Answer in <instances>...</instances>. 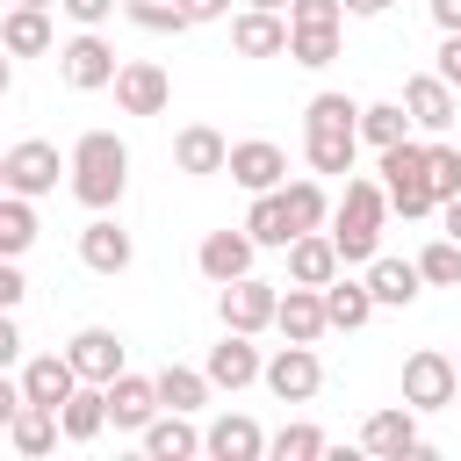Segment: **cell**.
<instances>
[{
    "instance_id": "7dc6e473",
    "label": "cell",
    "mask_w": 461,
    "mask_h": 461,
    "mask_svg": "<svg viewBox=\"0 0 461 461\" xmlns=\"http://www.w3.org/2000/svg\"><path fill=\"white\" fill-rule=\"evenodd\" d=\"M425 7H432V22H439V36H447V29H461V0H425Z\"/></svg>"
},
{
    "instance_id": "3957f363",
    "label": "cell",
    "mask_w": 461,
    "mask_h": 461,
    "mask_svg": "<svg viewBox=\"0 0 461 461\" xmlns=\"http://www.w3.org/2000/svg\"><path fill=\"white\" fill-rule=\"evenodd\" d=\"M65 173H72V194H79L86 209H115L122 187H130V144H122L115 130H86V137L72 144Z\"/></svg>"
},
{
    "instance_id": "30bf717a",
    "label": "cell",
    "mask_w": 461,
    "mask_h": 461,
    "mask_svg": "<svg viewBox=\"0 0 461 461\" xmlns=\"http://www.w3.org/2000/svg\"><path fill=\"white\" fill-rule=\"evenodd\" d=\"M223 173H230L245 194H267V187H281V180H288V151H281V144H267V137H245V144H230Z\"/></svg>"
},
{
    "instance_id": "4dcf8cb0",
    "label": "cell",
    "mask_w": 461,
    "mask_h": 461,
    "mask_svg": "<svg viewBox=\"0 0 461 461\" xmlns=\"http://www.w3.org/2000/svg\"><path fill=\"white\" fill-rule=\"evenodd\" d=\"M281 209H288V230H324L331 194H324L317 180H281Z\"/></svg>"
},
{
    "instance_id": "cb8c5ba5",
    "label": "cell",
    "mask_w": 461,
    "mask_h": 461,
    "mask_svg": "<svg viewBox=\"0 0 461 461\" xmlns=\"http://www.w3.org/2000/svg\"><path fill=\"white\" fill-rule=\"evenodd\" d=\"M202 454H216V461H259V454H267V432H259L245 411H223V418L202 432Z\"/></svg>"
},
{
    "instance_id": "f35d334b",
    "label": "cell",
    "mask_w": 461,
    "mask_h": 461,
    "mask_svg": "<svg viewBox=\"0 0 461 461\" xmlns=\"http://www.w3.org/2000/svg\"><path fill=\"white\" fill-rule=\"evenodd\" d=\"M267 454H274V461H317V454H324V432H317V425H281V432L267 439Z\"/></svg>"
},
{
    "instance_id": "8992f818",
    "label": "cell",
    "mask_w": 461,
    "mask_h": 461,
    "mask_svg": "<svg viewBox=\"0 0 461 461\" xmlns=\"http://www.w3.org/2000/svg\"><path fill=\"white\" fill-rule=\"evenodd\" d=\"M454 396H461V382H454V353L418 346V353L403 360V403H411V411H447Z\"/></svg>"
},
{
    "instance_id": "7bdbcfd3",
    "label": "cell",
    "mask_w": 461,
    "mask_h": 461,
    "mask_svg": "<svg viewBox=\"0 0 461 461\" xmlns=\"http://www.w3.org/2000/svg\"><path fill=\"white\" fill-rule=\"evenodd\" d=\"M439 79L461 94V29H447V43H439Z\"/></svg>"
},
{
    "instance_id": "1f68e13d",
    "label": "cell",
    "mask_w": 461,
    "mask_h": 461,
    "mask_svg": "<svg viewBox=\"0 0 461 461\" xmlns=\"http://www.w3.org/2000/svg\"><path fill=\"white\" fill-rule=\"evenodd\" d=\"M245 238L252 245H288L295 230H288V209H281V187H267V194H252V209H245Z\"/></svg>"
},
{
    "instance_id": "603a6c76",
    "label": "cell",
    "mask_w": 461,
    "mask_h": 461,
    "mask_svg": "<svg viewBox=\"0 0 461 461\" xmlns=\"http://www.w3.org/2000/svg\"><path fill=\"white\" fill-rule=\"evenodd\" d=\"M101 432H108V396H101V382H79V389L58 403V439L86 447V439H101Z\"/></svg>"
},
{
    "instance_id": "9c48e42d",
    "label": "cell",
    "mask_w": 461,
    "mask_h": 461,
    "mask_svg": "<svg viewBox=\"0 0 461 461\" xmlns=\"http://www.w3.org/2000/svg\"><path fill=\"white\" fill-rule=\"evenodd\" d=\"M58 173H65V158H58V144H43V137H22V144H7V194H50L58 187Z\"/></svg>"
},
{
    "instance_id": "44dd1931",
    "label": "cell",
    "mask_w": 461,
    "mask_h": 461,
    "mask_svg": "<svg viewBox=\"0 0 461 461\" xmlns=\"http://www.w3.org/2000/svg\"><path fill=\"white\" fill-rule=\"evenodd\" d=\"M281 252H288V281H303V288H324V281L339 274V245H331V230H295Z\"/></svg>"
},
{
    "instance_id": "74e56055",
    "label": "cell",
    "mask_w": 461,
    "mask_h": 461,
    "mask_svg": "<svg viewBox=\"0 0 461 461\" xmlns=\"http://www.w3.org/2000/svg\"><path fill=\"white\" fill-rule=\"evenodd\" d=\"M122 14H130L137 29H151V36H180V29H187V14H180L173 0H122Z\"/></svg>"
},
{
    "instance_id": "e0dca14e",
    "label": "cell",
    "mask_w": 461,
    "mask_h": 461,
    "mask_svg": "<svg viewBox=\"0 0 461 461\" xmlns=\"http://www.w3.org/2000/svg\"><path fill=\"white\" fill-rule=\"evenodd\" d=\"M79 259H86L94 274H122V267L137 259V245H130V230H122L108 209H94V223L79 230Z\"/></svg>"
},
{
    "instance_id": "6da1fadb",
    "label": "cell",
    "mask_w": 461,
    "mask_h": 461,
    "mask_svg": "<svg viewBox=\"0 0 461 461\" xmlns=\"http://www.w3.org/2000/svg\"><path fill=\"white\" fill-rule=\"evenodd\" d=\"M303 158H310V173H353V158H360V101L310 94V108H303Z\"/></svg>"
},
{
    "instance_id": "ba28073f",
    "label": "cell",
    "mask_w": 461,
    "mask_h": 461,
    "mask_svg": "<svg viewBox=\"0 0 461 461\" xmlns=\"http://www.w3.org/2000/svg\"><path fill=\"white\" fill-rule=\"evenodd\" d=\"M259 382L281 396V403H310L317 389H324V360H317V346H281L274 360H259Z\"/></svg>"
},
{
    "instance_id": "2e32d148",
    "label": "cell",
    "mask_w": 461,
    "mask_h": 461,
    "mask_svg": "<svg viewBox=\"0 0 461 461\" xmlns=\"http://www.w3.org/2000/svg\"><path fill=\"white\" fill-rule=\"evenodd\" d=\"M202 375H209V389H245V382H259V346H252V331H223V339L209 346Z\"/></svg>"
},
{
    "instance_id": "4316f807",
    "label": "cell",
    "mask_w": 461,
    "mask_h": 461,
    "mask_svg": "<svg viewBox=\"0 0 461 461\" xmlns=\"http://www.w3.org/2000/svg\"><path fill=\"white\" fill-rule=\"evenodd\" d=\"M137 439H144V454H151V461H187V454H202V432L187 425V411H158Z\"/></svg>"
},
{
    "instance_id": "4fadbf2b",
    "label": "cell",
    "mask_w": 461,
    "mask_h": 461,
    "mask_svg": "<svg viewBox=\"0 0 461 461\" xmlns=\"http://www.w3.org/2000/svg\"><path fill=\"white\" fill-rule=\"evenodd\" d=\"M101 396H108V425L115 432H144L151 418H158V389H151V375H115V382H101Z\"/></svg>"
},
{
    "instance_id": "8d00e7d4",
    "label": "cell",
    "mask_w": 461,
    "mask_h": 461,
    "mask_svg": "<svg viewBox=\"0 0 461 461\" xmlns=\"http://www.w3.org/2000/svg\"><path fill=\"white\" fill-rule=\"evenodd\" d=\"M425 187H432V202L461 194V151L454 144H425Z\"/></svg>"
},
{
    "instance_id": "ee69618b",
    "label": "cell",
    "mask_w": 461,
    "mask_h": 461,
    "mask_svg": "<svg viewBox=\"0 0 461 461\" xmlns=\"http://www.w3.org/2000/svg\"><path fill=\"white\" fill-rule=\"evenodd\" d=\"M22 295H29L22 267H14V259H0V310H22Z\"/></svg>"
},
{
    "instance_id": "5b68a950",
    "label": "cell",
    "mask_w": 461,
    "mask_h": 461,
    "mask_svg": "<svg viewBox=\"0 0 461 461\" xmlns=\"http://www.w3.org/2000/svg\"><path fill=\"white\" fill-rule=\"evenodd\" d=\"M108 86H115V108L122 115H166V101H173V72L158 58H122Z\"/></svg>"
},
{
    "instance_id": "11a10c76",
    "label": "cell",
    "mask_w": 461,
    "mask_h": 461,
    "mask_svg": "<svg viewBox=\"0 0 461 461\" xmlns=\"http://www.w3.org/2000/svg\"><path fill=\"white\" fill-rule=\"evenodd\" d=\"M454 382H461V353H454Z\"/></svg>"
},
{
    "instance_id": "7a4b0ae2",
    "label": "cell",
    "mask_w": 461,
    "mask_h": 461,
    "mask_svg": "<svg viewBox=\"0 0 461 461\" xmlns=\"http://www.w3.org/2000/svg\"><path fill=\"white\" fill-rule=\"evenodd\" d=\"M324 223H331L339 267H367V259L382 252V223H389V194H382V180L346 173V194H339V209H331Z\"/></svg>"
},
{
    "instance_id": "d6a6232c",
    "label": "cell",
    "mask_w": 461,
    "mask_h": 461,
    "mask_svg": "<svg viewBox=\"0 0 461 461\" xmlns=\"http://www.w3.org/2000/svg\"><path fill=\"white\" fill-rule=\"evenodd\" d=\"M36 245V202L29 194H0V259H22Z\"/></svg>"
},
{
    "instance_id": "f546056e",
    "label": "cell",
    "mask_w": 461,
    "mask_h": 461,
    "mask_svg": "<svg viewBox=\"0 0 461 461\" xmlns=\"http://www.w3.org/2000/svg\"><path fill=\"white\" fill-rule=\"evenodd\" d=\"M7 439H14V454H29V461H36V454H50V447H58V411L22 396V411L7 418Z\"/></svg>"
},
{
    "instance_id": "836d02e7",
    "label": "cell",
    "mask_w": 461,
    "mask_h": 461,
    "mask_svg": "<svg viewBox=\"0 0 461 461\" xmlns=\"http://www.w3.org/2000/svg\"><path fill=\"white\" fill-rule=\"evenodd\" d=\"M396 137H411V115H403V101H367L360 108V144H396Z\"/></svg>"
},
{
    "instance_id": "f6af8a7d",
    "label": "cell",
    "mask_w": 461,
    "mask_h": 461,
    "mask_svg": "<svg viewBox=\"0 0 461 461\" xmlns=\"http://www.w3.org/2000/svg\"><path fill=\"white\" fill-rule=\"evenodd\" d=\"M22 360V324H14V310H0V367H14Z\"/></svg>"
},
{
    "instance_id": "d590c367",
    "label": "cell",
    "mask_w": 461,
    "mask_h": 461,
    "mask_svg": "<svg viewBox=\"0 0 461 461\" xmlns=\"http://www.w3.org/2000/svg\"><path fill=\"white\" fill-rule=\"evenodd\" d=\"M288 58H295L303 72H324V65L339 58V29H288Z\"/></svg>"
},
{
    "instance_id": "7c38bea8",
    "label": "cell",
    "mask_w": 461,
    "mask_h": 461,
    "mask_svg": "<svg viewBox=\"0 0 461 461\" xmlns=\"http://www.w3.org/2000/svg\"><path fill=\"white\" fill-rule=\"evenodd\" d=\"M454 86L439 79V72H411L403 79V115H411V130H425V137H439L447 122H454Z\"/></svg>"
},
{
    "instance_id": "d6986e66",
    "label": "cell",
    "mask_w": 461,
    "mask_h": 461,
    "mask_svg": "<svg viewBox=\"0 0 461 461\" xmlns=\"http://www.w3.org/2000/svg\"><path fill=\"white\" fill-rule=\"evenodd\" d=\"M360 281H367L375 310H411V303H418V288H425V281H418V259H389V252H375Z\"/></svg>"
},
{
    "instance_id": "7402d4cb",
    "label": "cell",
    "mask_w": 461,
    "mask_h": 461,
    "mask_svg": "<svg viewBox=\"0 0 461 461\" xmlns=\"http://www.w3.org/2000/svg\"><path fill=\"white\" fill-rule=\"evenodd\" d=\"M274 324H281V339H295V346H317L331 324H324V295L317 288H303V281H288V295L274 303Z\"/></svg>"
},
{
    "instance_id": "ac0fdd59",
    "label": "cell",
    "mask_w": 461,
    "mask_h": 461,
    "mask_svg": "<svg viewBox=\"0 0 461 461\" xmlns=\"http://www.w3.org/2000/svg\"><path fill=\"white\" fill-rule=\"evenodd\" d=\"M252 252H259V245H252V238H245V223H238V230H209V238L194 245V267H202V274L223 288V281L252 274Z\"/></svg>"
},
{
    "instance_id": "8fae6325",
    "label": "cell",
    "mask_w": 461,
    "mask_h": 461,
    "mask_svg": "<svg viewBox=\"0 0 461 461\" xmlns=\"http://www.w3.org/2000/svg\"><path fill=\"white\" fill-rule=\"evenodd\" d=\"M65 360H72L79 382H115V375H122V339H115L108 324H79V331L65 339Z\"/></svg>"
},
{
    "instance_id": "f5cc1de1",
    "label": "cell",
    "mask_w": 461,
    "mask_h": 461,
    "mask_svg": "<svg viewBox=\"0 0 461 461\" xmlns=\"http://www.w3.org/2000/svg\"><path fill=\"white\" fill-rule=\"evenodd\" d=\"M245 7H288V0H245Z\"/></svg>"
},
{
    "instance_id": "ab89813d",
    "label": "cell",
    "mask_w": 461,
    "mask_h": 461,
    "mask_svg": "<svg viewBox=\"0 0 461 461\" xmlns=\"http://www.w3.org/2000/svg\"><path fill=\"white\" fill-rule=\"evenodd\" d=\"M288 29H346V0H288Z\"/></svg>"
},
{
    "instance_id": "816d5d0a",
    "label": "cell",
    "mask_w": 461,
    "mask_h": 461,
    "mask_svg": "<svg viewBox=\"0 0 461 461\" xmlns=\"http://www.w3.org/2000/svg\"><path fill=\"white\" fill-rule=\"evenodd\" d=\"M14 7H58V0H14Z\"/></svg>"
},
{
    "instance_id": "f1b7e54d",
    "label": "cell",
    "mask_w": 461,
    "mask_h": 461,
    "mask_svg": "<svg viewBox=\"0 0 461 461\" xmlns=\"http://www.w3.org/2000/svg\"><path fill=\"white\" fill-rule=\"evenodd\" d=\"M151 389H158V411H187V418H194V411L209 403V375H202V367H180V360H166V367L151 375Z\"/></svg>"
},
{
    "instance_id": "60d3db41",
    "label": "cell",
    "mask_w": 461,
    "mask_h": 461,
    "mask_svg": "<svg viewBox=\"0 0 461 461\" xmlns=\"http://www.w3.org/2000/svg\"><path fill=\"white\" fill-rule=\"evenodd\" d=\"M58 7H65V14L79 22V29H101V22L115 14V0H58Z\"/></svg>"
},
{
    "instance_id": "484cf974",
    "label": "cell",
    "mask_w": 461,
    "mask_h": 461,
    "mask_svg": "<svg viewBox=\"0 0 461 461\" xmlns=\"http://www.w3.org/2000/svg\"><path fill=\"white\" fill-rule=\"evenodd\" d=\"M72 389H79V375H72L65 353H36V360H22V396H29V403H50V411H58Z\"/></svg>"
},
{
    "instance_id": "52a82bcc",
    "label": "cell",
    "mask_w": 461,
    "mask_h": 461,
    "mask_svg": "<svg viewBox=\"0 0 461 461\" xmlns=\"http://www.w3.org/2000/svg\"><path fill=\"white\" fill-rule=\"evenodd\" d=\"M274 303H281V288L259 281V274H238V281L216 288V317H223V331H267V324H274Z\"/></svg>"
},
{
    "instance_id": "9a60e30c",
    "label": "cell",
    "mask_w": 461,
    "mask_h": 461,
    "mask_svg": "<svg viewBox=\"0 0 461 461\" xmlns=\"http://www.w3.org/2000/svg\"><path fill=\"white\" fill-rule=\"evenodd\" d=\"M230 50L238 58H288V14L281 7H245L230 22Z\"/></svg>"
},
{
    "instance_id": "c3c4849f",
    "label": "cell",
    "mask_w": 461,
    "mask_h": 461,
    "mask_svg": "<svg viewBox=\"0 0 461 461\" xmlns=\"http://www.w3.org/2000/svg\"><path fill=\"white\" fill-rule=\"evenodd\" d=\"M439 223H447V238L461 245V194H447V202H439Z\"/></svg>"
},
{
    "instance_id": "bcb514c9",
    "label": "cell",
    "mask_w": 461,
    "mask_h": 461,
    "mask_svg": "<svg viewBox=\"0 0 461 461\" xmlns=\"http://www.w3.org/2000/svg\"><path fill=\"white\" fill-rule=\"evenodd\" d=\"M14 411H22V382H7V367H0V432H7Z\"/></svg>"
},
{
    "instance_id": "ffe728a7",
    "label": "cell",
    "mask_w": 461,
    "mask_h": 461,
    "mask_svg": "<svg viewBox=\"0 0 461 461\" xmlns=\"http://www.w3.org/2000/svg\"><path fill=\"white\" fill-rule=\"evenodd\" d=\"M223 158H230V137H223V130H209V122H187V130L173 137V166H180L187 180L223 173Z\"/></svg>"
},
{
    "instance_id": "db71d44e",
    "label": "cell",
    "mask_w": 461,
    "mask_h": 461,
    "mask_svg": "<svg viewBox=\"0 0 461 461\" xmlns=\"http://www.w3.org/2000/svg\"><path fill=\"white\" fill-rule=\"evenodd\" d=\"M0 194H7V151H0Z\"/></svg>"
},
{
    "instance_id": "d4e9b609",
    "label": "cell",
    "mask_w": 461,
    "mask_h": 461,
    "mask_svg": "<svg viewBox=\"0 0 461 461\" xmlns=\"http://www.w3.org/2000/svg\"><path fill=\"white\" fill-rule=\"evenodd\" d=\"M317 295H324V324H331V331H360V324L375 317V295H367V281H346V267H339V274H331Z\"/></svg>"
},
{
    "instance_id": "5bb4252c",
    "label": "cell",
    "mask_w": 461,
    "mask_h": 461,
    "mask_svg": "<svg viewBox=\"0 0 461 461\" xmlns=\"http://www.w3.org/2000/svg\"><path fill=\"white\" fill-rule=\"evenodd\" d=\"M360 447H367V454H382V461H403V454H418V447H425V439H418V411H411V403L367 411V425H360Z\"/></svg>"
},
{
    "instance_id": "681fc988",
    "label": "cell",
    "mask_w": 461,
    "mask_h": 461,
    "mask_svg": "<svg viewBox=\"0 0 461 461\" xmlns=\"http://www.w3.org/2000/svg\"><path fill=\"white\" fill-rule=\"evenodd\" d=\"M389 7H396V0H346V14H367V22H375V14H389Z\"/></svg>"
},
{
    "instance_id": "e575fe53",
    "label": "cell",
    "mask_w": 461,
    "mask_h": 461,
    "mask_svg": "<svg viewBox=\"0 0 461 461\" xmlns=\"http://www.w3.org/2000/svg\"><path fill=\"white\" fill-rule=\"evenodd\" d=\"M418 281H432V288H461V245H454L447 230L418 252Z\"/></svg>"
},
{
    "instance_id": "f907efd6",
    "label": "cell",
    "mask_w": 461,
    "mask_h": 461,
    "mask_svg": "<svg viewBox=\"0 0 461 461\" xmlns=\"http://www.w3.org/2000/svg\"><path fill=\"white\" fill-rule=\"evenodd\" d=\"M7 86H14V58L0 50V101H7Z\"/></svg>"
},
{
    "instance_id": "83f0119b",
    "label": "cell",
    "mask_w": 461,
    "mask_h": 461,
    "mask_svg": "<svg viewBox=\"0 0 461 461\" xmlns=\"http://www.w3.org/2000/svg\"><path fill=\"white\" fill-rule=\"evenodd\" d=\"M0 50H7V58H43V50H50V7H7Z\"/></svg>"
},
{
    "instance_id": "277c9868",
    "label": "cell",
    "mask_w": 461,
    "mask_h": 461,
    "mask_svg": "<svg viewBox=\"0 0 461 461\" xmlns=\"http://www.w3.org/2000/svg\"><path fill=\"white\" fill-rule=\"evenodd\" d=\"M58 79H65L72 94H101V86L115 79V43H108L101 29H79L72 43H58Z\"/></svg>"
},
{
    "instance_id": "b9f144b4",
    "label": "cell",
    "mask_w": 461,
    "mask_h": 461,
    "mask_svg": "<svg viewBox=\"0 0 461 461\" xmlns=\"http://www.w3.org/2000/svg\"><path fill=\"white\" fill-rule=\"evenodd\" d=\"M180 14H187V29H202V22H223L230 14V0H173Z\"/></svg>"
}]
</instances>
